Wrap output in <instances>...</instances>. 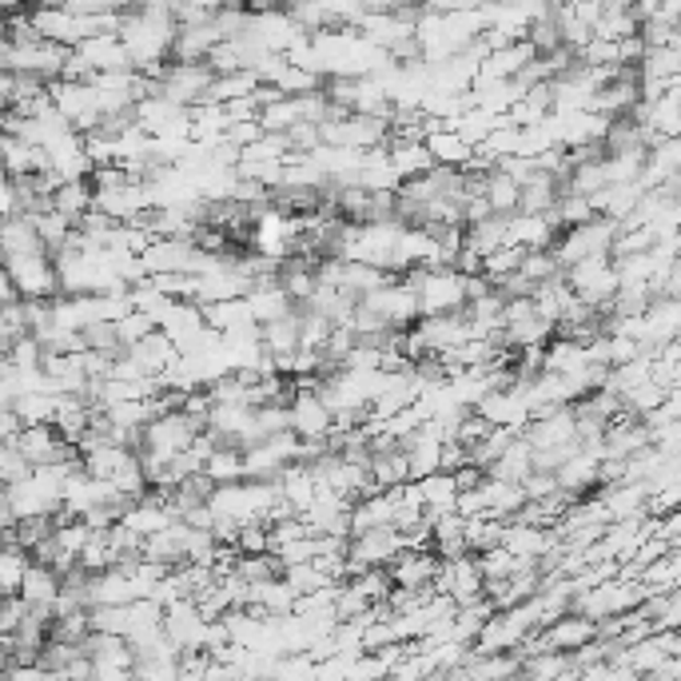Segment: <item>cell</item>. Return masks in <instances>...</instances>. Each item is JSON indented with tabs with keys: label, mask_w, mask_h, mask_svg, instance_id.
I'll return each instance as SVG.
<instances>
[{
	"label": "cell",
	"mask_w": 681,
	"mask_h": 681,
	"mask_svg": "<svg viewBox=\"0 0 681 681\" xmlns=\"http://www.w3.org/2000/svg\"><path fill=\"white\" fill-rule=\"evenodd\" d=\"M120 45L132 56V68L155 65V60H168L172 56V36H176V21L172 12L160 9V4H148V9H124L120 16Z\"/></svg>",
	"instance_id": "6da1fadb"
},
{
	"label": "cell",
	"mask_w": 681,
	"mask_h": 681,
	"mask_svg": "<svg viewBox=\"0 0 681 681\" xmlns=\"http://www.w3.org/2000/svg\"><path fill=\"white\" fill-rule=\"evenodd\" d=\"M4 275H9L16 299H56L60 296V279H56V264L45 247L36 252H16L0 259Z\"/></svg>",
	"instance_id": "7a4b0ae2"
},
{
	"label": "cell",
	"mask_w": 681,
	"mask_h": 681,
	"mask_svg": "<svg viewBox=\"0 0 681 681\" xmlns=\"http://www.w3.org/2000/svg\"><path fill=\"white\" fill-rule=\"evenodd\" d=\"M617 235V223L605 220V216H590L586 223H574V228H562L550 243V252L558 259V267L566 272L570 264L586 259V255H605L610 252V243Z\"/></svg>",
	"instance_id": "3957f363"
},
{
	"label": "cell",
	"mask_w": 681,
	"mask_h": 681,
	"mask_svg": "<svg viewBox=\"0 0 681 681\" xmlns=\"http://www.w3.org/2000/svg\"><path fill=\"white\" fill-rule=\"evenodd\" d=\"M204 423H196L192 415L184 411H164V415L148 418L140 427V454H155V459H172L176 451H187L192 439H196Z\"/></svg>",
	"instance_id": "277c9868"
},
{
	"label": "cell",
	"mask_w": 681,
	"mask_h": 681,
	"mask_svg": "<svg viewBox=\"0 0 681 681\" xmlns=\"http://www.w3.org/2000/svg\"><path fill=\"white\" fill-rule=\"evenodd\" d=\"M562 279H566V287H570L574 296L582 299V303H590V308H598L602 315H605L610 296L617 291V272H614L610 252L605 255H586V259H578V264L566 267Z\"/></svg>",
	"instance_id": "5b68a950"
},
{
	"label": "cell",
	"mask_w": 681,
	"mask_h": 681,
	"mask_svg": "<svg viewBox=\"0 0 681 681\" xmlns=\"http://www.w3.org/2000/svg\"><path fill=\"white\" fill-rule=\"evenodd\" d=\"M12 447L28 459V466H41V462H77L80 459L77 447L60 439L53 423H24L21 435L12 439Z\"/></svg>",
	"instance_id": "8992f818"
},
{
	"label": "cell",
	"mask_w": 681,
	"mask_h": 681,
	"mask_svg": "<svg viewBox=\"0 0 681 681\" xmlns=\"http://www.w3.org/2000/svg\"><path fill=\"white\" fill-rule=\"evenodd\" d=\"M211 77H216V72H211L204 60H168L164 77H160V92L187 108V104H199V100H204Z\"/></svg>",
	"instance_id": "52a82bcc"
},
{
	"label": "cell",
	"mask_w": 681,
	"mask_h": 681,
	"mask_svg": "<svg viewBox=\"0 0 681 681\" xmlns=\"http://www.w3.org/2000/svg\"><path fill=\"white\" fill-rule=\"evenodd\" d=\"M68 60V45H56V41H33V45H9V72H24V77H41V80H56L60 68Z\"/></svg>",
	"instance_id": "ba28073f"
},
{
	"label": "cell",
	"mask_w": 681,
	"mask_h": 681,
	"mask_svg": "<svg viewBox=\"0 0 681 681\" xmlns=\"http://www.w3.org/2000/svg\"><path fill=\"white\" fill-rule=\"evenodd\" d=\"M24 12H28L36 33L45 36V41H56V45L77 48L89 36V16L65 9V4H45V9H24Z\"/></svg>",
	"instance_id": "9c48e42d"
},
{
	"label": "cell",
	"mask_w": 681,
	"mask_h": 681,
	"mask_svg": "<svg viewBox=\"0 0 681 681\" xmlns=\"http://www.w3.org/2000/svg\"><path fill=\"white\" fill-rule=\"evenodd\" d=\"M247 33H252L255 41L267 48V53H279V56H284L291 45H299V41H308L311 36V33L299 28L291 12H279V9L252 12V16H247Z\"/></svg>",
	"instance_id": "30bf717a"
},
{
	"label": "cell",
	"mask_w": 681,
	"mask_h": 681,
	"mask_svg": "<svg viewBox=\"0 0 681 681\" xmlns=\"http://www.w3.org/2000/svg\"><path fill=\"white\" fill-rule=\"evenodd\" d=\"M287 427L299 439H327L331 435V407L319 399V391H296L287 399Z\"/></svg>",
	"instance_id": "8fae6325"
},
{
	"label": "cell",
	"mask_w": 681,
	"mask_h": 681,
	"mask_svg": "<svg viewBox=\"0 0 681 681\" xmlns=\"http://www.w3.org/2000/svg\"><path fill=\"white\" fill-rule=\"evenodd\" d=\"M399 550H407V542H403V534H399L395 527H371V530H363V534H351L347 554H355V558L367 562V566H386Z\"/></svg>",
	"instance_id": "7c38bea8"
},
{
	"label": "cell",
	"mask_w": 681,
	"mask_h": 681,
	"mask_svg": "<svg viewBox=\"0 0 681 681\" xmlns=\"http://www.w3.org/2000/svg\"><path fill=\"white\" fill-rule=\"evenodd\" d=\"M48 168V155L41 143H28L21 136L12 132H0V172H9L12 180L21 176H33V172H45Z\"/></svg>",
	"instance_id": "4fadbf2b"
},
{
	"label": "cell",
	"mask_w": 681,
	"mask_h": 681,
	"mask_svg": "<svg viewBox=\"0 0 681 681\" xmlns=\"http://www.w3.org/2000/svg\"><path fill=\"white\" fill-rule=\"evenodd\" d=\"M558 235V228L546 220V211H510L506 216V243H518V247H550Z\"/></svg>",
	"instance_id": "5bb4252c"
},
{
	"label": "cell",
	"mask_w": 681,
	"mask_h": 681,
	"mask_svg": "<svg viewBox=\"0 0 681 681\" xmlns=\"http://www.w3.org/2000/svg\"><path fill=\"white\" fill-rule=\"evenodd\" d=\"M439 570V554L435 550H399L395 558L386 562V574L395 586H430Z\"/></svg>",
	"instance_id": "9a60e30c"
},
{
	"label": "cell",
	"mask_w": 681,
	"mask_h": 681,
	"mask_svg": "<svg viewBox=\"0 0 681 681\" xmlns=\"http://www.w3.org/2000/svg\"><path fill=\"white\" fill-rule=\"evenodd\" d=\"M132 598H140V590H136L132 574L120 566L89 574V605H128Z\"/></svg>",
	"instance_id": "2e32d148"
},
{
	"label": "cell",
	"mask_w": 681,
	"mask_h": 681,
	"mask_svg": "<svg viewBox=\"0 0 681 681\" xmlns=\"http://www.w3.org/2000/svg\"><path fill=\"white\" fill-rule=\"evenodd\" d=\"M554 478H558V486L570 498L590 495L593 486H598V459L586 454L582 447H574V454H566V459L554 466Z\"/></svg>",
	"instance_id": "e0dca14e"
},
{
	"label": "cell",
	"mask_w": 681,
	"mask_h": 681,
	"mask_svg": "<svg viewBox=\"0 0 681 681\" xmlns=\"http://www.w3.org/2000/svg\"><path fill=\"white\" fill-rule=\"evenodd\" d=\"M77 53L89 60L92 72H116V68H132V56H128V48L120 45V36H84L77 45Z\"/></svg>",
	"instance_id": "ac0fdd59"
},
{
	"label": "cell",
	"mask_w": 681,
	"mask_h": 681,
	"mask_svg": "<svg viewBox=\"0 0 681 681\" xmlns=\"http://www.w3.org/2000/svg\"><path fill=\"white\" fill-rule=\"evenodd\" d=\"M259 343H264L267 355H287L299 347V303L291 311H284V315L267 319V323H259Z\"/></svg>",
	"instance_id": "d6986e66"
},
{
	"label": "cell",
	"mask_w": 681,
	"mask_h": 681,
	"mask_svg": "<svg viewBox=\"0 0 681 681\" xmlns=\"http://www.w3.org/2000/svg\"><path fill=\"white\" fill-rule=\"evenodd\" d=\"M637 582H642V590L646 593L681 586V546H670L666 554H658L654 562H646L642 574H637Z\"/></svg>",
	"instance_id": "ffe728a7"
},
{
	"label": "cell",
	"mask_w": 681,
	"mask_h": 681,
	"mask_svg": "<svg viewBox=\"0 0 681 681\" xmlns=\"http://www.w3.org/2000/svg\"><path fill=\"white\" fill-rule=\"evenodd\" d=\"M530 451H534V447H530V442L522 439V435H515V439H510V447H506V451L498 454V459L490 462V466H486V478H503V483H522V478H527V474L534 471V466H530Z\"/></svg>",
	"instance_id": "44dd1931"
},
{
	"label": "cell",
	"mask_w": 681,
	"mask_h": 681,
	"mask_svg": "<svg viewBox=\"0 0 681 681\" xmlns=\"http://www.w3.org/2000/svg\"><path fill=\"white\" fill-rule=\"evenodd\" d=\"M28 605H53L56 593H60V574L45 562H28V570L21 578V590H16Z\"/></svg>",
	"instance_id": "7402d4cb"
},
{
	"label": "cell",
	"mask_w": 681,
	"mask_h": 681,
	"mask_svg": "<svg viewBox=\"0 0 681 681\" xmlns=\"http://www.w3.org/2000/svg\"><path fill=\"white\" fill-rule=\"evenodd\" d=\"M36 247H41V235H36L33 216L12 211L9 220H0V259L16 252H36Z\"/></svg>",
	"instance_id": "603a6c76"
},
{
	"label": "cell",
	"mask_w": 681,
	"mask_h": 681,
	"mask_svg": "<svg viewBox=\"0 0 681 681\" xmlns=\"http://www.w3.org/2000/svg\"><path fill=\"white\" fill-rule=\"evenodd\" d=\"M423 143H427L430 160H435V164H442V168H462L466 160H471V152H474V143L462 140V136L454 132V128H439V132H427V136H423Z\"/></svg>",
	"instance_id": "cb8c5ba5"
},
{
	"label": "cell",
	"mask_w": 681,
	"mask_h": 681,
	"mask_svg": "<svg viewBox=\"0 0 681 681\" xmlns=\"http://www.w3.org/2000/svg\"><path fill=\"white\" fill-rule=\"evenodd\" d=\"M418 483V495H423V510L427 515H442V510H454V495H459V486H454V474L447 471H430Z\"/></svg>",
	"instance_id": "d4e9b609"
},
{
	"label": "cell",
	"mask_w": 681,
	"mask_h": 681,
	"mask_svg": "<svg viewBox=\"0 0 681 681\" xmlns=\"http://www.w3.org/2000/svg\"><path fill=\"white\" fill-rule=\"evenodd\" d=\"M53 208L65 216V220H72L77 223L84 211L92 208V180L84 176V180H60L56 184V192H53Z\"/></svg>",
	"instance_id": "484cf974"
},
{
	"label": "cell",
	"mask_w": 681,
	"mask_h": 681,
	"mask_svg": "<svg viewBox=\"0 0 681 681\" xmlns=\"http://www.w3.org/2000/svg\"><path fill=\"white\" fill-rule=\"evenodd\" d=\"M367 474H371V483L379 486V490L407 483L411 471H407V454H403V447H391V451L371 454V459H367Z\"/></svg>",
	"instance_id": "4316f807"
},
{
	"label": "cell",
	"mask_w": 681,
	"mask_h": 681,
	"mask_svg": "<svg viewBox=\"0 0 681 681\" xmlns=\"http://www.w3.org/2000/svg\"><path fill=\"white\" fill-rule=\"evenodd\" d=\"M255 89H259V77H255L252 68H235V72L211 77L204 100H208V104H228V100H235V96H252Z\"/></svg>",
	"instance_id": "83f0119b"
},
{
	"label": "cell",
	"mask_w": 681,
	"mask_h": 681,
	"mask_svg": "<svg viewBox=\"0 0 681 681\" xmlns=\"http://www.w3.org/2000/svg\"><path fill=\"white\" fill-rule=\"evenodd\" d=\"M483 495H486V515L490 518H515V510L527 503L522 495V483H503V478H483Z\"/></svg>",
	"instance_id": "f1b7e54d"
},
{
	"label": "cell",
	"mask_w": 681,
	"mask_h": 681,
	"mask_svg": "<svg viewBox=\"0 0 681 681\" xmlns=\"http://www.w3.org/2000/svg\"><path fill=\"white\" fill-rule=\"evenodd\" d=\"M637 77H658V80H673L681 77V45H649L642 65H637Z\"/></svg>",
	"instance_id": "f546056e"
},
{
	"label": "cell",
	"mask_w": 681,
	"mask_h": 681,
	"mask_svg": "<svg viewBox=\"0 0 681 681\" xmlns=\"http://www.w3.org/2000/svg\"><path fill=\"white\" fill-rule=\"evenodd\" d=\"M28 562H33V554L24 546H16L12 539L0 542V593L21 590V578H24V570H28Z\"/></svg>",
	"instance_id": "4dcf8cb0"
},
{
	"label": "cell",
	"mask_w": 681,
	"mask_h": 681,
	"mask_svg": "<svg viewBox=\"0 0 681 681\" xmlns=\"http://www.w3.org/2000/svg\"><path fill=\"white\" fill-rule=\"evenodd\" d=\"M518 192H522V184L510 176H503V172H486V184H483V196L486 204H490V211L495 216H510V211H518Z\"/></svg>",
	"instance_id": "1f68e13d"
},
{
	"label": "cell",
	"mask_w": 681,
	"mask_h": 681,
	"mask_svg": "<svg viewBox=\"0 0 681 681\" xmlns=\"http://www.w3.org/2000/svg\"><path fill=\"white\" fill-rule=\"evenodd\" d=\"M204 474H208L211 483H235V478H247L243 474V451L240 447H216V451L204 459Z\"/></svg>",
	"instance_id": "d6a6232c"
},
{
	"label": "cell",
	"mask_w": 681,
	"mask_h": 681,
	"mask_svg": "<svg viewBox=\"0 0 681 681\" xmlns=\"http://www.w3.org/2000/svg\"><path fill=\"white\" fill-rule=\"evenodd\" d=\"M77 566L89 574L116 566V550L108 546V530H89V539H84V546H80V554H77Z\"/></svg>",
	"instance_id": "836d02e7"
},
{
	"label": "cell",
	"mask_w": 681,
	"mask_h": 681,
	"mask_svg": "<svg viewBox=\"0 0 681 681\" xmlns=\"http://www.w3.org/2000/svg\"><path fill=\"white\" fill-rule=\"evenodd\" d=\"M33 223H36V235H41V247H45L48 255L60 252V247H65V240H68V231H72V220H65V216H60L56 208L36 211Z\"/></svg>",
	"instance_id": "e575fe53"
},
{
	"label": "cell",
	"mask_w": 681,
	"mask_h": 681,
	"mask_svg": "<svg viewBox=\"0 0 681 681\" xmlns=\"http://www.w3.org/2000/svg\"><path fill=\"white\" fill-rule=\"evenodd\" d=\"M12 411L21 423H53L56 415V395L53 391H24L12 399Z\"/></svg>",
	"instance_id": "d590c367"
},
{
	"label": "cell",
	"mask_w": 681,
	"mask_h": 681,
	"mask_svg": "<svg viewBox=\"0 0 681 681\" xmlns=\"http://www.w3.org/2000/svg\"><path fill=\"white\" fill-rule=\"evenodd\" d=\"M272 84H275V89H279V92H284V96H303V92L323 89V77H319V72H311V68L284 65V68H279V72H275Z\"/></svg>",
	"instance_id": "8d00e7d4"
},
{
	"label": "cell",
	"mask_w": 681,
	"mask_h": 681,
	"mask_svg": "<svg viewBox=\"0 0 681 681\" xmlns=\"http://www.w3.org/2000/svg\"><path fill=\"white\" fill-rule=\"evenodd\" d=\"M296 120H299L296 96H279V100H272V104L259 108V124H264V132H287Z\"/></svg>",
	"instance_id": "74e56055"
},
{
	"label": "cell",
	"mask_w": 681,
	"mask_h": 681,
	"mask_svg": "<svg viewBox=\"0 0 681 681\" xmlns=\"http://www.w3.org/2000/svg\"><path fill=\"white\" fill-rule=\"evenodd\" d=\"M522 252H527V247H518V243H503V247H495L490 255H483V275L490 279V284H498L503 275L518 272V264H522Z\"/></svg>",
	"instance_id": "f35d334b"
},
{
	"label": "cell",
	"mask_w": 681,
	"mask_h": 681,
	"mask_svg": "<svg viewBox=\"0 0 681 681\" xmlns=\"http://www.w3.org/2000/svg\"><path fill=\"white\" fill-rule=\"evenodd\" d=\"M112 327H116V339H120V347H132V343H140L143 335H148V331H155V319L148 315V311H124L120 319H116V323H112Z\"/></svg>",
	"instance_id": "ab89813d"
},
{
	"label": "cell",
	"mask_w": 681,
	"mask_h": 681,
	"mask_svg": "<svg viewBox=\"0 0 681 681\" xmlns=\"http://www.w3.org/2000/svg\"><path fill=\"white\" fill-rule=\"evenodd\" d=\"M347 582L355 586V590L363 593L367 602H386V593H391V574H386V566H367L359 578H347Z\"/></svg>",
	"instance_id": "60d3db41"
},
{
	"label": "cell",
	"mask_w": 681,
	"mask_h": 681,
	"mask_svg": "<svg viewBox=\"0 0 681 681\" xmlns=\"http://www.w3.org/2000/svg\"><path fill=\"white\" fill-rule=\"evenodd\" d=\"M558 259H554V252L550 247H534V252H522V264H518V275H527L530 284H542V279H550V275H558Z\"/></svg>",
	"instance_id": "b9f144b4"
},
{
	"label": "cell",
	"mask_w": 681,
	"mask_h": 681,
	"mask_svg": "<svg viewBox=\"0 0 681 681\" xmlns=\"http://www.w3.org/2000/svg\"><path fill=\"white\" fill-rule=\"evenodd\" d=\"M89 630L124 637V630H128V605H89Z\"/></svg>",
	"instance_id": "7bdbcfd3"
},
{
	"label": "cell",
	"mask_w": 681,
	"mask_h": 681,
	"mask_svg": "<svg viewBox=\"0 0 681 681\" xmlns=\"http://www.w3.org/2000/svg\"><path fill=\"white\" fill-rule=\"evenodd\" d=\"M279 578L291 586V593H308V590H319V586L331 582V578H323V574L315 570V562H296V566H284Z\"/></svg>",
	"instance_id": "ee69618b"
},
{
	"label": "cell",
	"mask_w": 681,
	"mask_h": 681,
	"mask_svg": "<svg viewBox=\"0 0 681 681\" xmlns=\"http://www.w3.org/2000/svg\"><path fill=\"white\" fill-rule=\"evenodd\" d=\"M235 546H240V554H267V550H272L267 522H240V530H235Z\"/></svg>",
	"instance_id": "f6af8a7d"
},
{
	"label": "cell",
	"mask_w": 681,
	"mask_h": 681,
	"mask_svg": "<svg viewBox=\"0 0 681 681\" xmlns=\"http://www.w3.org/2000/svg\"><path fill=\"white\" fill-rule=\"evenodd\" d=\"M279 566H296V562H311L315 558V534H303V539H291V542H279L272 550Z\"/></svg>",
	"instance_id": "bcb514c9"
},
{
	"label": "cell",
	"mask_w": 681,
	"mask_h": 681,
	"mask_svg": "<svg viewBox=\"0 0 681 681\" xmlns=\"http://www.w3.org/2000/svg\"><path fill=\"white\" fill-rule=\"evenodd\" d=\"M33 471L28 466V459H24L12 442H0V486H9V483H16V478H24V474Z\"/></svg>",
	"instance_id": "7dc6e473"
},
{
	"label": "cell",
	"mask_w": 681,
	"mask_h": 681,
	"mask_svg": "<svg viewBox=\"0 0 681 681\" xmlns=\"http://www.w3.org/2000/svg\"><path fill=\"white\" fill-rule=\"evenodd\" d=\"M264 136V124H259V116H252V120H231L228 128H223V140L235 143V148H247L252 140H259Z\"/></svg>",
	"instance_id": "c3c4849f"
},
{
	"label": "cell",
	"mask_w": 681,
	"mask_h": 681,
	"mask_svg": "<svg viewBox=\"0 0 681 681\" xmlns=\"http://www.w3.org/2000/svg\"><path fill=\"white\" fill-rule=\"evenodd\" d=\"M558 490V478H554V471H530L527 478H522V495L527 498H546Z\"/></svg>",
	"instance_id": "681fc988"
},
{
	"label": "cell",
	"mask_w": 681,
	"mask_h": 681,
	"mask_svg": "<svg viewBox=\"0 0 681 681\" xmlns=\"http://www.w3.org/2000/svg\"><path fill=\"white\" fill-rule=\"evenodd\" d=\"M184 415H192L196 418V423H204V418H208V411H211V395H208V386H192V391H187L184 395Z\"/></svg>",
	"instance_id": "f907efd6"
},
{
	"label": "cell",
	"mask_w": 681,
	"mask_h": 681,
	"mask_svg": "<svg viewBox=\"0 0 681 681\" xmlns=\"http://www.w3.org/2000/svg\"><path fill=\"white\" fill-rule=\"evenodd\" d=\"M12 211H21L16 208V184H12L9 172H0V220H9Z\"/></svg>",
	"instance_id": "816d5d0a"
},
{
	"label": "cell",
	"mask_w": 681,
	"mask_h": 681,
	"mask_svg": "<svg viewBox=\"0 0 681 681\" xmlns=\"http://www.w3.org/2000/svg\"><path fill=\"white\" fill-rule=\"evenodd\" d=\"M454 474V486H459V490H471V486H478L486 478V471L483 466H474V462H462L459 471H451Z\"/></svg>",
	"instance_id": "f5cc1de1"
},
{
	"label": "cell",
	"mask_w": 681,
	"mask_h": 681,
	"mask_svg": "<svg viewBox=\"0 0 681 681\" xmlns=\"http://www.w3.org/2000/svg\"><path fill=\"white\" fill-rule=\"evenodd\" d=\"M21 418H16V411L12 407H0V442H12L16 435H21Z\"/></svg>",
	"instance_id": "db71d44e"
},
{
	"label": "cell",
	"mask_w": 681,
	"mask_h": 681,
	"mask_svg": "<svg viewBox=\"0 0 681 681\" xmlns=\"http://www.w3.org/2000/svg\"><path fill=\"white\" fill-rule=\"evenodd\" d=\"M483 0H423V9L430 12H459V9H478Z\"/></svg>",
	"instance_id": "11a10c76"
},
{
	"label": "cell",
	"mask_w": 681,
	"mask_h": 681,
	"mask_svg": "<svg viewBox=\"0 0 681 681\" xmlns=\"http://www.w3.org/2000/svg\"><path fill=\"white\" fill-rule=\"evenodd\" d=\"M12 339H16V331H12L9 323H4V315H0V355L9 351V347H12Z\"/></svg>",
	"instance_id": "9f6ffc18"
},
{
	"label": "cell",
	"mask_w": 681,
	"mask_h": 681,
	"mask_svg": "<svg viewBox=\"0 0 681 681\" xmlns=\"http://www.w3.org/2000/svg\"><path fill=\"white\" fill-rule=\"evenodd\" d=\"M24 9H45V4H65V0H21Z\"/></svg>",
	"instance_id": "6f0895ef"
},
{
	"label": "cell",
	"mask_w": 681,
	"mask_h": 681,
	"mask_svg": "<svg viewBox=\"0 0 681 681\" xmlns=\"http://www.w3.org/2000/svg\"><path fill=\"white\" fill-rule=\"evenodd\" d=\"M0 68H9V41L0 36Z\"/></svg>",
	"instance_id": "680465c9"
},
{
	"label": "cell",
	"mask_w": 681,
	"mask_h": 681,
	"mask_svg": "<svg viewBox=\"0 0 681 681\" xmlns=\"http://www.w3.org/2000/svg\"><path fill=\"white\" fill-rule=\"evenodd\" d=\"M0 542H4V530H0Z\"/></svg>",
	"instance_id": "91938a15"
}]
</instances>
